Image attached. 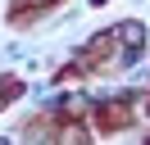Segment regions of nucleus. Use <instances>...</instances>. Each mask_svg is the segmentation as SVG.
Masks as SVG:
<instances>
[{
    "label": "nucleus",
    "instance_id": "f257e3e1",
    "mask_svg": "<svg viewBox=\"0 0 150 145\" xmlns=\"http://www.w3.org/2000/svg\"><path fill=\"white\" fill-rule=\"evenodd\" d=\"M37 5H41V0H37Z\"/></svg>",
    "mask_w": 150,
    "mask_h": 145
}]
</instances>
